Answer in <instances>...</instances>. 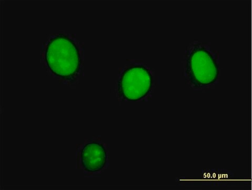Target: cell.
Segmentation results:
<instances>
[{"label": "cell", "mask_w": 252, "mask_h": 190, "mask_svg": "<svg viewBox=\"0 0 252 190\" xmlns=\"http://www.w3.org/2000/svg\"><path fill=\"white\" fill-rule=\"evenodd\" d=\"M190 77L197 85L208 86L215 82L219 76V67L211 53L204 48L194 49L188 60Z\"/></svg>", "instance_id": "cell-3"}, {"label": "cell", "mask_w": 252, "mask_h": 190, "mask_svg": "<svg viewBox=\"0 0 252 190\" xmlns=\"http://www.w3.org/2000/svg\"><path fill=\"white\" fill-rule=\"evenodd\" d=\"M46 63L53 74L65 79H71L81 66L77 45L68 37L59 35L52 38L45 50Z\"/></svg>", "instance_id": "cell-1"}, {"label": "cell", "mask_w": 252, "mask_h": 190, "mask_svg": "<svg viewBox=\"0 0 252 190\" xmlns=\"http://www.w3.org/2000/svg\"><path fill=\"white\" fill-rule=\"evenodd\" d=\"M152 83V76L147 68L141 65L132 66L122 74L119 83V92L128 101H139L150 93Z\"/></svg>", "instance_id": "cell-2"}, {"label": "cell", "mask_w": 252, "mask_h": 190, "mask_svg": "<svg viewBox=\"0 0 252 190\" xmlns=\"http://www.w3.org/2000/svg\"><path fill=\"white\" fill-rule=\"evenodd\" d=\"M106 150L100 143H88L81 150V164L83 168L87 172L94 173L101 171L106 164Z\"/></svg>", "instance_id": "cell-4"}]
</instances>
